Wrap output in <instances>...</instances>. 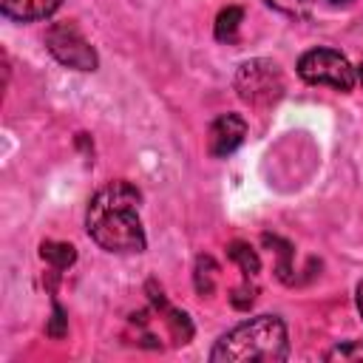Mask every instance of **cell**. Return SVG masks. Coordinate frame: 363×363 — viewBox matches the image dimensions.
Returning <instances> with one entry per match:
<instances>
[{"label": "cell", "mask_w": 363, "mask_h": 363, "mask_svg": "<svg viewBox=\"0 0 363 363\" xmlns=\"http://www.w3.org/2000/svg\"><path fill=\"white\" fill-rule=\"evenodd\" d=\"M272 9H278L281 14H289V17H306L318 0H267Z\"/></svg>", "instance_id": "obj_12"}, {"label": "cell", "mask_w": 363, "mask_h": 363, "mask_svg": "<svg viewBox=\"0 0 363 363\" xmlns=\"http://www.w3.org/2000/svg\"><path fill=\"white\" fill-rule=\"evenodd\" d=\"M45 332H48L51 337H62V335H65V312H62L60 303H54V318H51V323H48Z\"/></svg>", "instance_id": "obj_14"}, {"label": "cell", "mask_w": 363, "mask_h": 363, "mask_svg": "<svg viewBox=\"0 0 363 363\" xmlns=\"http://www.w3.org/2000/svg\"><path fill=\"white\" fill-rule=\"evenodd\" d=\"M235 91L250 105H272L284 94V77L269 60H250L235 74Z\"/></svg>", "instance_id": "obj_4"}, {"label": "cell", "mask_w": 363, "mask_h": 363, "mask_svg": "<svg viewBox=\"0 0 363 363\" xmlns=\"http://www.w3.org/2000/svg\"><path fill=\"white\" fill-rule=\"evenodd\" d=\"M45 48L54 54L57 62L77 71H94L99 62L94 45L82 37V31L74 23H54L45 31Z\"/></svg>", "instance_id": "obj_5"}, {"label": "cell", "mask_w": 363, "mask_h": 363, "mask_svg": "<svg viewBox=\"0 0 363 363\" xmlns=\"http://www.w3.org/2000/svg\"><path fill=\"white\" fill-rule=\"evenodd\" d=\"M139 201L142 196L133 184L111 182L88 201V235L108 252H142L147 241L139 221Z\"/></svg>", "instance_id": "obj_1"}, {"label": "cell", "mask_w": 363, "mask_h": 363, "mask_svg": "<svg viewBox=\"0 0 363 363\" xmlns=\"http://www.w3.org/2000/svg\"><path fill=\"white\" fill-rule=\"evenodd\" d=\"M244 136H247L244 116H238V113H221L207 128V153L216 156V159H224V156H230L233 150L241 147Z\"/></svg>", "instance_id": "obj_6"}, {"label": "cell", "mask_w": 363, "mask_h": 363, "mask_svg": "<svg viewBox=\"0 0 363 363\" xmlns=\"http://www.w3.org/2000/svg\"><path fill=\"white\" fill-rule=\"evenodd\" d=\"M357 79H360V85H363V62H360V68H357Z\"/></svg>", "instance_id": "obj_17"}, {"label": "cell", "mask_w": 363, "mask_h": 363, "mask_svg": "<svg viewBox=\"0 0 363 363\" xmlns=\"http://www.w3.org/2000/svg\"><path fill=\"white\" fill-rule=\"evenodd\" d=\"M227 252H230V258L241 267V272H244L247 278H252V275L261 269V261H258V255H255V250H252L250 244H244V241H233Z\"/></svg>", "instance_id": "obj_10"}, {"label": "cell", "mask_w": 363, "mask_h": 363, "mask_svg": "<svg viewBox=\"0 0 363 363\" xmlns=\"http://www.w3.org/2000/svg\"><path fill=\"white\" fill-rule=\"evenodd\" d=\"M357 312H360V318H363V281L357 284Z\"/></svg>", "instance_id": "obj_15"}, {"label": "cell", "mask_w": 363, "mask_h": 363, "mask_svg": "<svg viewBox=\"0 0 363 363\" xmlns=\"http://www.w3.org/2000/svg\"><path fill=\"white\" fill-rule=\"evenodd\" d=\"M289 354L286 326L275 315H258L227 335H221L210 352L213 363H281Z\"/></svg>", "instance_id": "obj_2"}, {"label": "cell", "mask_w": 363, "mask_h": 363, "mask_svg": "<svg viewBox=\"0 0 363 363\" xmlns=\"http://www.w3.org/2000/svg\"><path fill=\"white\" fill-rule=\"evenodd\" d=\"M298 74L309 85H329L335 91H352L357 71L335 48H312L298 60Z\"/></svg>", "instance_id": "obj_3"}, {"label": "cell", "mask_w": 363, "mask_h": 363, "mask_svg": "<svg viewBox=\"0 0 363 363\" xmlns=\"http://www.w3.org/2000/svg\"><path fill=\"white\" fill-rule=\"evenodd\" d=\"M326 3H332V6H349L352 0H326Z\"/></svg>", "instance_id": "obj_16"}, {"label": "cell", "mask_w": 363, "mask_h": 363, "mask_svg": "<svg viewBox=\"0 0 363 363\" xmlns=\"http://www.w3.org/2000/svg\"><path fill=\"white\" fill-rule=\"evenodd\" d=\"M60 6H62V0H0L3 14L11 20H23V23L51 17Z\"/></svg>", "instance_id": "obj_7"}, {"label": "cell", "mask_w": 363, "mask_h": 363, "mask_svg": "<svg viewBox=\"0 0 363 363\" xmlns=\"http://www.w3.org/2000/svg\"><path fill=\"white\" fill-rule=\"evenodd\" d=\"M326 360H363V343H343L326 354Z\"/></svg>", "instance_id": "obj_13"}, {"label": "cell", "mask_w": 363, "mask_h": 363, "mask_svg": "<svg viewBox=\"0 0 363 363\" xmlns=\"http://www.w3.org/2000/svg\"><path fill=\"white\" fill-rule=\"evenodd\" d=\"M216 272H218L216 261L210 255H199V261H196V289L201 295H210L216 289Z\"/></svg>", "instance_id": "obj_11"}, {"label": "cell", "mask_w": 363, "mask_h": 363, "mask_svg": "<svg viewBox=\"0 0 363 363\" xmlns=\"http://www.w3.org/2000/svg\"><path fill=\"white\" fill-rule=\"evenodd\" d=\"M241 20H244V11H241L238 6H227V9H221L218 17H216V37H218L221 43H233L235 34H238Z\"/></svg>", "instance_id": "obj_9"}, {"label": "cell", "mask_w": 363, "mask_h": 363, "mask_svg": "<svg viewBox=\"0 0 363 363\" xmlns=\"http://www.w3.org/2000/svg\"><path fill=\"white\" fill-rule=\"evenodd\" d=\"M40 255L43 261H48L54 269H68L77 261V250L65 241H43L40 244Z\"/></svg>", "instance_id": "obj_8"}]
</instances>
